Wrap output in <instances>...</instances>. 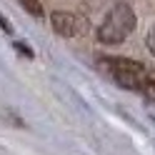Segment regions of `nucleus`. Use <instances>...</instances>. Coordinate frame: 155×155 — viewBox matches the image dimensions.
<instances>
[{"mask_svg": "<svg viewBox=\"0 0 155 155\" xmlns=\"http://www.w3.org/2000/svg\"><path fill=\"white\" fill-rule=\"evenodd\" d=\"M135 25H138L135 10L128 3L118 0V3H113L108 10H105V18L100 20L95 35H98V40L103 45H120V43H125L133 35Z\"/></svg>", "mask_w": 155, "mask_h": 155, "instance_id": "obj_1", "label": "nucleus"}, {"mask_svg": "<svg viewBox=\"0 0 155 155\" xmlns=\"http://www.w3.org/2000/svg\"><path fill=\"white\" fill-rule=\"evenodd\" d=\"M98 65L120 85V88L133 90V93H143L145 80H148V70H145L143 63L130 60V58H100Z\"/></svg>", "mask_w": 155, "mask_h": 155, "instance_id": "obj_2", "label": "nucleus"}, {"mask_svg": "<svg viewBox=\"0 0 155 155\" xmlns=\"http://www.w3.org/2000/svg\"><path fill=\"white\" fill-rule=\"evenodd\" d=\"M50 25L60 38H78L90 28V20L83 13H70V10H53L50 13Z\"/></svg>", "mask_w": 155, "mask_h": 155, "instance_id": "obj_3", "label": "nucleus"}, {"mask_svg": "<svg viewBox=\"0 0 155 155\" xmlns=\"http://www.w3.org/2000/svg\"><path fill=\"white\" fill-rule=\"evenodd\" d=\"M18 3H20V8H23V10H28L33 18H43V15H45L40 0H18Z\"/></svg>", "mask_w": 155, "mask_h": 155, "instance_id": "obj_4", "label": "nucleus"}, {"mask_svg": "<svg viewBox=\"0 0 155 155\" xmlns=\"http://www.w3.org/2000/svg\"><path fill=\"white\" fill-rule=\"evenodd\" d=\"M145 45H148V50H150V55L155 58V23H153V28H150V33H148V38H145Z\"/></svg>", "mask_w": 155, "mask_h": 155, "instance_id": "obj_5", "label": "nucleus"}, {"mask_svg": "<svg viewBox=\"0 0 155 155\" xmlns=\"http://www.w3.org/2000/svg\"><path fill=\"white\" fill-rule=\"evenodd\" d=\"M15 48L20 50V55H25V58H33V48H28L25 43H15Z\"/></svg>", "mask_w": 155, "mask_h": 155, "instance_id": "obj_6", "label": "nucleus"}, {"mask_svg": "<svg viewBox=\"0 0 155 155\" xmlns=\"http://www.w3.org/2000/svg\"><path fill=\"white\" fill-rule=\"evenodd\" d=\"M0 28H3V33H8V35H10V33H13V25H10V23H8V20H5V18H3V15H0Z\"/></svg>", "mask_w": 155, "mask_h": 155, "instance_id": "obj_7", "label": "nucleus"}]
</instances>
